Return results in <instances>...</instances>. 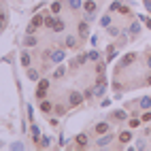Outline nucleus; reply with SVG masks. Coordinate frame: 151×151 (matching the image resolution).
Masks as SVG:
<instances>
[{"mask_svg":"<svg viewBox=\"0 0 151 151\" xmlns=\"http://www.w3.org/2000/svg\"><path fill=\"white\" fill-rule=\"evenodd\" d=\"M47 89H49V81L47 79H41L38 81V87H36V98H45V94H47Z\"/></svg>","mask_w":151,"mask_h":151,"instance_id":"f257e3e1","label":"nucleus"},{"mask_svg":"<svg viewBox=\"0 0 151 151\" xmlns=\"http://www.w3.org/2000/svg\"><path fill=\"white\" fill-rule=\"evenodd\" d=\"M134 60H136V53H126V55L122 58V62L117 64V70H122V68H126V66H130V64H134Z\"/></svg>","mask_w":151,"mask_h":151,"instance_id":"f03ea898","label":"nucleus"},{"mask_svg":"<svg viewBox=\"0 0 151 151\" xmlns=\"http://www.w3.org/2000/svg\"><path fill=\"white\" fill-rule=\"evenodd\" d=\"M64 58H66L64 49H55V51H51V55H49V60H51L53 64H60V62H64Z\"/></svg>","mask_w":151,"mask_h":151,"instance_id":"7ed1b4c3","label":"nucleus"},{"mask_svg":"<svg viewBox=\"0 0 151 151\" xmlns=\"http://www.w3.org/2000/svg\"><path fill=\"white\" fill-rule=\"evenodd\" d=\"M68 102H70V106H79L83 102V96L79 94V92H70V96H68Z\"/></svg>","mask_w":151,"mask_h":151,"instance_id":"20e7f679","label":"nucleus"},{"mask_svg":"<svg viewBox=\"0 0 151 151\" xmlns=\"http://www.w3.org/2000/svg\"><path fill=\"white\" fill-rule=\"evenodd\" d=\"M104 92H106V81H96L94 96H104Z\"/></svg>","mask_w":151,"mask_h":151,"instance_id":"39448f33","label":"nucleus"},{"mask_svg":"<svg viewBox=\"0 0 151 151\" xmlns=\"http://www.w3.org/2000/svg\"><path fill=\"white\" fill-rule=\"evenodd\" d=\"M87 34H89L87 19H85V22H79V36H81V38H87Z\"/></svg>","mask_w":151,"mask_h":151,"instance_id":"423d86ee","label":"nucleus"},{"mask_svg":"<svg viewBox=\"0 0 151 151\" xmlns=\"http://www.w3.org/2000/svg\"><path fill=\"white\" fill-rule=\"evenodd\" d=\"M111 138H113L111 134H104V136H100V138L96 140V145H98V147H106V145L111 143Z\"/></svg>","mask_w":151,"mask_h":151,"instance_id":"0eeeda50","label":"nucleus"},{"mask_svg":"<svg viewBox=\"0 0 151 151\" xmlns=\"http://www.w3.org/2000/svg\"><path fill=\"white\" fill-rule=\"evenodd\" d=\"M117 58V49H115V45H109V49H106V60L111 62V60H115Z\"/></svg>","mask_w":151,"mask_h":151,"instance_id":"6e6552de","label":"nucleus"},{"mask_svg":"<svg viewBox=\"0 0 151 151\" xmlns=\"http://www.w3.org/2000/svg\"><path fill=\"white\" fill-rule=\"evenodd\" d=\"M83 9H85V13H94L96 11V2H94V0H85Z\"/></svg>","mask_w":151,"mask_h":151,"instance_id":"1a4fd4ad","label":"nucleus"},{"mask_svg":"<svg viewBox=\"0 0 151 151\" xmlns=\"http://www.w3.org/2000/svg\"><path fill=\"white\" fill-rule=\"evenodd\" d=\"M64 28H66V24L62 22V19H58V17H55V24H53V28H51V30H53V32H62Z\"/></svg>","mask_w":151,"mask_h":151,"instance_id":"9d476101","label":"nucleus"},{"mask_svg":"<svg viewBox=\"0 0 151 151\" xmlns=\"http://www.w3.org/2000/svg\"><path fill=\"white\" fill-rule=\"evenodd\" d=\"M64 45H66V47H70V49L77 47V36H73V34L66 36V38H64Z\"/></svg>","mask_w":151,"mask_h":151,"instance_id":"9b49d317","label":"nucleus"},{"mask_svg":"<svg viewBox=\"0 0 151 151\" xmlns=\"http://www.w3.org/2000/svg\"><path fill=\"white\" fill-rule=\"evenodd\" d=\"M96 132H98V134H106V132H109V124H106V122H100V124L96 126Z\"/></svg>","mask_w":151,"mask_h":151,"instance_id":"f8f14e48","label":"nucleus"},{"mask_svg":"<svg viewBox=\"0 0 151 151\" xmlns=\"http://www.w3.org/2000/svg\"><path fill=\"white\" fill-rule=\"evenodd\" d=\"M36 43H38V41H36V36H34V34H28V36H26V41H24L26 47H34Z\"/></svg>","mask_w":151,"mask_h":151,"instance_id":"ddd939ff","label":"nucleus"},{"mask_svg":"<svg viewBox=\"0 0 151 151\" xmlns=\"http://www.w3.org/2000/svg\"><path fill=\"white\" fill-rule=\"evenodd\" d=\"M75 143H77L79 147H85V145H87V134H79V136L75 138Z\"/></svg>","mask_w":151,"mask_h":151,"instance_id":"4468645a","label":"nucleus"},{"mask_svg":"<svg viewBox=\"0 0 151 151\" xmlns=\"http://www.w3.org/2000/svg\"><path fill=\"white\" fill-rule=\"evenodd\" d=\"M140 109H151V98L149 96H145V98H140Z\"/></svg>","mask_w":151,"mask_h":151,"instance_id":"2eb2a0df","label":"nucleus"},{"mask_svg":"<svg viewBox=\"0 0 151 151\" xmlns=\"http://www.w3.org/2000/svg\"><path fill=\"white\" fill-rule=\"evenodd\" d=\"M51 102H47V100H43V102H41V111H43V113H51Z\"/></svg>","mask_w":151,"mask_h":151,"instance_id":"dca6fc26","label":"nucleus"},{"mask_svg":"<svg viewBox=\"0 0 151 151\" xmlns=\"http://www.w3.org/2000/svg\"><path fill=\"white\" fill-rule=\"evenodd\" d=\"M28 79H30V81H38V73L34 68H28Z\"/></svg>","mask_w":151,"mask_h":151,"instance_id":"f3484780","label":"nucleus"},{"mask_svg":"<svg viewBox=\"0 0 151 151\" xmlns=\"http://www.w3.org/2000/svg\"><path fill=\"white\" fill-rule=\"evenodd\" d=\"M66 2L70 4V9H73V11H77V9H81V0H66Z\"/></svg>","mask_w":151,"mask_h":151,"instance_id":"a211bd4d","label":"nucleus"},{"mask_svg":"<svg viewBox=\"0 0 151 151\" xmlns=\"http://www.w3.org/2000/svg\"><path fill=\"white\" fill-rule=\"evenodd\" d=\"M130 138H132V134H130L128 130H126V132H122V134H119V140H122V143H130Z\"/></svg>","mask_w":151,"mask_h":151,"instance_id":"6ab92c4d","label":"nucleus"},{"mask_svg":"<svg viewBox=\"0 0 151 151\" xmlns=\"http://www.w3.org/2000/svg\"><path fill=\"white\" fill-rule=\"evenodd\" d=\"M64 75H66V68H64V66H60V68L55 70V73H53V77H55V79H62Z\"/></svg>","mask_w":151,"mask_h":151,"instance_id":"aec40b11","label":"nucleus"},{"mask_svg":"<svg viewBox=\"0 0 151 151\" xmlns=\"http://www.w3.org/2000/svg\"><path fill=\"white\" fill-rule=\"evenodd\" d=\"M87 60H89V58H87V53H81V55H77V64H79V66H83Z\"/></svg>","mask_w":151,"mask_h":151,"instance_id":"412c9836","label":"nucleus"},{"mask_svg":"<svg viewBox=\"0 0 151 151\" xmlns=\"http://www.w3.org/2000/svg\"><path fill=\"white\" fill-rule=\"evenodd\" d=\"M113 119H119V122H124V119H126V113H124V111H115V113H113Z\"/></svg>","mask_w":151,"mask_h":151,"instance_id":"4be33fe9","label":"nucleus"},{"mask_svg":"<svg viewBox=\"0 0 151 151\" xmlns=\"http://www.w3.org/2000/svg\"><path fill=\"white\" fill-rule=\"evenodd\" d=\"M64 113H66V106H64V104H55V115L62 117Z\"/></svg>","mask_w":151,"mask_h":151,"instance_id":"5701e85b","label":"nucleus"},{"mask_svg":"<svg viewBox=\"0 0 151 151\" xmlns=\"http://www.w3.org/2000/svg\"><path fill=\"white\" fill-rule=\"evenodd\" d=\"M22 64H24V66H30V53H28V51L22 53Z\"/></svg>","mask_w":151,"mask_h":151,"instance_id":"b1692460","label":"nucleus"},{"mask_svg":"<svg viewBox=\"0 0 151 151\" xmlns=\"http://www.w3.org/2000/svg\"><path fill=\"white\" fill-rule=\"evenodd\" d=\"M140 32V26L138 24H132V26H130V34H132V36H136Z\"/></svg>","mask_w":151,"mask_h":151,"instance_id":"393cba45","label":"nucleus"},{"mask_svg":"<svg viewBox=\"0 0 151 151\" xmlns=\"http://www.w3.org/2000/svg\"><path fill=\"white\" fill-rule=\"evenodd\" d=\"M100 26H102V28H109V26H111V17H109V15H104L102 19H100Z\"/></svg>","mask_w":151,"mask_h":151,"instance_id":"a878e982","label":"nucleus"},{"mask_svg":"<svg viewBox=\"0 0 151 151\" xmlns=\"http://www.w3.org/2000/svg\"><path fill=\"white\" fill-rule=\"evenodd\" d=\"M87 58L92 60V62H98V60H100V53H98V51H89V53H87Z\"/></svg>","mask_w":151,"mask_h":151,"instance_id":"bb28decb","label":"nucleus"},{"mask_svg":"<svg viewBox=\"0 0 151 151\" xmlns=\"http://www.w3.org/2000/svg\"><path fill=\"white\" fill-rule=\"evenodd\" d=\"M60 9H62V2H60V0L51 4V11H53V15H55V13H60Z\"/></svg>","mask_w":151,"mask_h":151,"instance_id":"cd10ccee","label":"nucleus"},{"mask_svg":"<svg viewBox=\"0 0 151 151\" xmlns=\"http://www.w3.org/2000/svg\"><path fill=\"white\" fill-rule=\"evenodd\" d=\"M32 136H34V140H41V132H38V126H32Z\"/></svg>","mask_w":151,"mask_h":151,"instance_id":"c85d7f7f","label":"nucleus"},{"mask_svg":"<svg viewBox=\"0 0 151 151\" xmlns=\"http://www.w3.org/2000/svg\"><path fill=\"white\" fill-rule=\"evenodd\" d=\"M53 24H55V17H45V26L47 28H53Z\"/></svg>","mask_w":151,"mask_h":151,"instance_id":"c756f323","label":"nucleus"},{"mask_svg":"<svg viewBox=\"0 0 151 151\" xmlns=\"http://www.w3.org/2000/svg\"><path fill=\"white\" fill-rule=\"evenodd\" d=\"M49 145H51V138H49V136H43V138H41V147H49Z\"/></svg>","mask_w":151,"mask_h":151,"instance_id":"7c9ffc66","label":"nucleus"},{"mask_svg":"<svg viewBox=\"0 0 151 151\" xmlns=\"http://www.w3.org/2000/svg\"><path fill=\"white\" fill-rule=\"evenodd\" d=\"M109 34H111V36H117V34H119V28H113V26H109Z\"/></svg>","mask_w":151,"mask_h":151,"instance_id":"2f4dec72","label":"nucleus"},{"mask_svg":"<svg viewBox=\"0 0 151 151\" xmlns=\"http://www.w3.org/2000/svg\"><path fill=\"white\" fill-rule=\"evenodd\" d=\"M96 73H100V75L104 73V64H102V62H98V66H96Z\"/></svg>","mask_w":151,"mask_h":151,"instance_id":"473e14b6","label":"nucleus"},{"mask_svg":"<svg viewBox=\"0 0 151 151\" xmlns=\"http://www.w3.org/2000/svg\"><path fill=\"white\" fill-rule=\"evenodd\" d=\"M138 126H140L138 119H130V128H138Z\"/></svg>","mask_w":151,"mask_h":151,"instance_id":"72a5a7b5","label":"nucleus"},{"mask_svg":"<svg viewBox=\"0 0 151 151\" xmlns=\"http://www.w3.org/2000/svg\"><path fill=\"white\" fill-rule=\"evenodd\" d=\"M138 19H140V22H145V24H147V26L151 28V19H149V17H145V15H140Z\"/></svg>","mask_w":151,"mask_h":151,"instance_id":"f704fd0d","label":"nucleus"},{"mask_svg":"<svg viewBox=\"0 0 151 151\" xmlns=\"http://www.w3.org/2000/svg\"><path fill=\"white\" fill-rule=\"evenodd\" d=\"M119 6H122V2H113L111 4V11H119Z\"/></svg>","mask_w":151,"mask_h":151,"instance_id":"c9c22d12","label":"nucleus"},{"mask_svg":"<svg viewBox=\"0 0 151 151\" xmlns=\"http://www.w3.org/2000/svg\"><path fill=\"white\" fill-rule=\"evenodd\" d=\"M11 149H15V151H17V149H24V145H22V143H13Z\"/></svg>","mask_w":151,"mask_h":151,"instance_id":"e433bc0d","label":"nucleus"},{"mask_svg":"<svg viewBox=\"0 0 151 151\" xmlns=\"http://www.w3.org/2000/svg\"><path fill=\"white\" fill-rule=\"evenodd\" d=\"M94 96V89H85V98H92Z\"/></svg>","mask_w":151,"mask_h":151,"instance_id":"4c0bfd02","label":"nucleus"},{"mask_svg":"<svg viewBox=\"0 0 151 151\" xmlns=\"http://www.w3.org/2000/svg\"><path fill=\"white\" fill-rule=\"evenodd\" d=\"M136 147H138V149H145V140H143V138H140V140H138V143H136Z\"/></svg>","mask_w":151,"mask_h":151,"instance_id":"58836bf2","label":"nucleus"},{"mask_svg":"<svg viewBox=\"0 0 151 151\" xmlns=\"http://www.w3.org/2000/svg\"><path fill=\"white\" fill-rule=\"evenodd\" d=\"M143 122H151V113H145L143 115Z\"/></svg>","mask_w":151,"mask_h":151,"instance_id":"ea45409f","label":"nucleus"},{"mask_svg":"<svg viewBox=\"0 0 151 151\" xmlns=\"http://www.w3.org/2000/svg\"><path fill=\"white\" fill-rule=\"evenodd\" d=\"M145 2V6H147V11H151V0H143Z\"/></svg>","mask_w":151,"mask_h":151,"instance_id":"a19ab883","label":"nucleus"},{"mask_svg":"<svg viewBox=\"0 0 151 151\" xmlns=\"http://www.w3.org/2000/svg\"><path fill=\"white\" fill-rule=\"evenodd\" d=\"M4 28V17H0V30Z\"/></svg>","mask_w":151,"mask_h":151,"instance_id":"79ce46f5","label":"nucleus"},{"mask_svg":"<svg viewBox=\"0 0 151 151\" xmlns=\"http://www.w3.org/2000/svg\"><path fill=\"white\" fill-rule=\"evenodd\" d=\"M147 66H149V68H151V55H149V58H147Z\"/></svg>","mask_w":151,"mask_h":151,"instance_id":"37998d69","label":"nucleus"},{"mask_svg":"<svg viewBox=\"0 0 151 151\" xmlns=\"http://www.w3.org/2000/svg\"><path fill=\"white\" fill-rule=\"evenodd\" d=\"M147 83H149V85H151V75H149V79H147Z\"/></svg>","mask_w":151,"mask_h":151,"instance_id":"c03bdc74","label":"nucleus"},{"mask_svg":"<svg viewBox=\"0 0 151 151\" xmlns=\"http://www.w3.org/2000/svg\"><path fill=\"white\" fill-rule=\"evenodd\" d=\"M0 147H2V143H0Z\"/></svg>","mask_w":151,"mask_h":151,"instance_id":"a18cd8bd","label":"nucleus"}]
</instances>
